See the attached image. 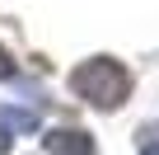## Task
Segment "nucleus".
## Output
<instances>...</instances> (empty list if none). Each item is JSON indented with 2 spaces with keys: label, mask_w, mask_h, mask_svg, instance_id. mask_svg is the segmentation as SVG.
Wrapping results in <instances>:
<instances>
[{
  "label": "nucleus",
  "mask_w": 159,
  "mask_h": 155,
  "mask_svg": "<svg viewBox=\"0 0 159 155\" xmlns=\"http://www.w3.org/2000/svg\"><path fill=\"white\" fill-rule=\"evenodd\" d=\"M70 90L80 99H89L94 108H108L112 113L131 94V70L122 61H112V56H94V61H84V66L70 70Z\"/></svg>",
  "instance_id": "nucleus-1"
},
{
  "label": "nucleus",
  "mask_w": 159,
  "mask_h": 155,
  "mask_svg": "<svg viewBox=\"0 0 159 155\" xmlns=\"http://www.w3.org/2000/svg\"><path fill=\"white\" fill-rule=\"evenodd\" d=\"M42 141H47V155H98L94 150V136L80 132V127H56Z\"/></svg>",
  "instance_id": "nucleus-2"
},
{
  "label": "nucleus",
  "mask_w": 159,
  "mask_h": 155,
  "mask_svg": "<svg viewBox=\"0 0 159 155\" xmlns=\"http://www.w3.org/2000/svg\"><path fill=\"white\" fill-rule=\"evenodd\" d=\"M10 146H14V132H10L5 122H0V155H10Z\"/></svg>",
  "instance_id": "nucleus-3"
},
{
  "label": "nucleus",
  "mask_w": 159,
  "mask_h": 155,
  "mask_svg": "<svg viewBox=\"0 0 159 155\" xmlns=\"http://www.w3.org/2000/svg\"><path fill=\"white\" fill-rule=\"evenodd\" d=\"M10 75H14V61H10L5 52H0V80H10Z\"/></svg>",
  "instance_id": "nucleus-4"
},
{
  "label": "nucleus",
  "mask_w": 159,
  "mask_h": 155,
  "mask_svg": "<svg viewBox=\"0 0 159 155\" xmlns=\"http://www.w3.org/2000/svg\"><path fill=\"white\" fill-rule=\"evenodd\" d=\"M145 155H159V146H150V150H145Z\"/></svg>",
  "instance_id": "nucleus-5"
}]
</instances>
